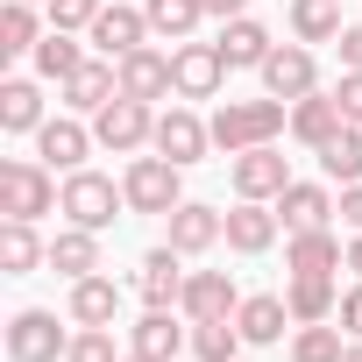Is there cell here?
Listing matches in <instances>:
<instances>
[{"label":"cell","instance_id":"1","mask_svg":"<svg viewBox=\"0 0 362 362\" xmlns=\"http://www.w3.org/2000/svg\"><path fill=\"white\" fill-rule=\"evenodd\" d=\"M214 149H228V156H242V149H263V142H277L284 128H291V114H284V100H228L214 121Z\"/></svg>","mask_w":362,"mask_h":362},{"label":"cell","instance_id":"2","mask_svg":"<svg viewBox=\"0 0 362 362\" xmlns=\"http://www.w3.org/2000/svg\"><path fill=\"white\" fill-rule=\"evenodd\" d=\"M64 199V185H57V177H50V163L36 156H8V163H0V214H8V221H43L50 206Z\"/></svg>","mask_w":362,"mask_h":362},{"label":"cell","instance_id":"3","mask_svg":"<svg viewBox=\"0 0 362 362\" xmlns=\"http://www.w3.org/2000/svg\"><path fill=\"white\" fill-rule=\"evenodd\" d=\"M121 206H128V192L114 185V177H100V170H64V199H57V214H64L71 228L107 235V228L121 221Z\"/></svg>","mask_w":362,"mask_h":362},{"label":"cell","instance_id":"4","mask_svg":"<svg viewBox=\"0 0 362 362\" xmlns=\"http://www.w3.org/2000/svg\"><path fill=\"white\" fill-rule=\"evenodd\" d=\"M177 170H185V163H170V156H135L128 177H121L128 214H177V206H185V192H177Z\"/></svg>","mask_w":362,"mask_h":362},{"label":"cell","instance_id":"5","mask_svg":"<svg viewBox=\"0 0 362 362\" xmlns=\"http://www.w3.org/2000/svg\"><path fill=\"white\" fill-rule=\"evenodd\" d=\"M149 135H156L149 100H128V93H121V100H107V107L93 114V142H100V149H114V156H135Z\"/></svg>","mask_w":362,"mask_h":362},{"label":"cell","instance_id":"6","mask_svg":"<svg viewBox=\"0 0 362 362\" xmlns=\"http://www.w3.org/2000/svg\"><path fill=\"white\" fill-rule=\"evenodd\" d=\"M8 355L15 362H57V355H71V334L57 327V313L29 305V313L8 320Z\"/></svg>","mask_w":362,"mask_h":362},{"label":"cell","instance_id":"7","mask_svg":"<svg viewBox=\"0 0 362 362\" xmlns=\"http://www.w3.org/2000/svg\"><path fill=\"white\" fill-rule=\"evenodd\" d=\"M221 78H228V64H221L214 43H170V86H177V100H214Z\"/></svg>","mask_w":362,"mask_h":362},{"label":"cell","instance_id":"8","mask_svg":"<svg viewBox=\"0 0 362 362\" xmlns=\"http://www.w3.org/2000/svg\"><path fill=\"white\" fill-rule=\"evenodd\" d=\"M228 177H235V192H242V199H277V192L291 185V163H284L277 142H263V149L228 156Z\"/></svg>","mask_w":362,"mask_h":362},{"label":"cell","instance_id":"9","mask_svg":"<svg viewBox=\"0 0 362 362\" xmlns=\"http://www.w3.org/2000/svg\"><path fill=\"white\" fill-rule=\"evenodd\" d=\"M313 78H320V64H313V50H305V43H277V50L263 57V93H270V100H284V107H291V100H305V93H320Z\"/></svg>","mask_w":362,"mask_h":362},{"label":"cell","instance_id":"10","mask_svg":"<svg viewBox=\"0 0 362 362\" xmlns=\"http://www.w3.org/2000/svg\"><path fill=\"white\" fill-rule=\"evenodd\" d=\"M156 156H170V163H199L206 149H214V128L192 114V107H170V114H156Z\"/></svg>","mask_w":362,"mask_h":362},{"label":"cell","instance_id":"11","mask_svg":"<svg viewBox=\"0 0 362 362\" xmlns=\"http://www.w3.org/2000/svg\"><path fill=\"white\" fill-rule=\"evenodd\" d=\"M163 221H170V249L177 256H206L214 242H228V214H214L199 199H185L177 214H163Z\"/></svg>","mask_w":362,"mask_h":362},{"label":"cell","instance_id":"12","mask_svg":"<svg viewBox=\"0 0 362 362\" xmlns=\"http://www.w3.org/2000/svg\"><path fill=\"white\" fill-rule=\"evenodd\" d=\"M235 305H242V291H235L228 270H192V277H185V298H177L185 320H228Z\"/></svg>","mask_w":362,"mask_h":362},{"label":"cell","instance_id":"13","mask_svg":"<svg viewBox=\"0 0 362 362\" xmlns=\"http://www.w3.org/2000/svg\"><path fill=\"white\" fill-rule=\"evenodd\" d=\"M185 277H192V270H185V256H177V249L163 242V249H149V256H142V270H135V291H142L149 305H177V298H185Z\"/></svg>","mask_w":362,"mask_h":362},{"label":"cell","instance_id":"14","mask_svg":"<svg viewBox=\"0 0 362 362\" xmlns=\"http://www.w3.org/2000/svg\"><path fill=\"white\" fill-rule=\"evenodd\" d=\"M185 327H192V320H185ZM185 327L170 320V305H149V313L128 327V348H135V355H156V362H177V348H192Z\"/></svg>","mask_w":362,"mask_h":362},{"label":"cell","instance_id":"15","mask_svg":"<svg viewBox=\"0 0 362 362\" xmlns=\"http://www.w3.org/2000/svg\"><path fill=\"white\" fill-rule=\"evenodd\" d=\"M86 36L100 43V57H114V64H121L128 50H142V43H149V15H142V8H100V22H93Z\"/></svg>","mask_w":362,"mask_h":362},{"label":"cell","instance_id":"16","mask_svg":"<svg viewBox=\"0 0 362 362\" xmlns=\"http://www.w3.org/2000/svg\"><path fill=\"white\" fill-rule=\"evenodd\" d=\"M214 50H221V64H228V71H263V57H270L277 43H270V29H263V22L235 15V22H221V43H214Z\"/></svg>","mask_w":362,"mask_h":362},{"label":"cell","instance_id":"17","mask_svg":"<svg viewBox=\"0 0 362 362\" xmlns=\"http://www.w3.org/2000/svg\"><path fill=\"white\" fill-rule=\"evenodd\" d=\"M107 100H121V64H114V57H107V64L86 57V64L64 78V107H71V114H100Z\"/></svg>","mask_w":362,"mask_h":362},{"label":"cell","instance_id":"18","mask_svg":"<svg viewBox=\"0 0 362 362\" xmlns=\"http://www.w3.org/2000/svg\"><path fill=\"white\" fill-rule=\"evenodd\" d=\"M341 128H348V114H341L334 93H305V100H291V135H298L305 149H327Z\"/></svg>","mask_w":362,"mask_h":362},{"label":"cell","instance_id":"19","mask_svg":"<svg viewBox=\"0 0 362 362\" xmlns=\"http://www.w3.org/2000/svg\"><path fill=\"white\" fill-rule=\"evenodd\" d=\"M121 93H128V100H163V93H177V86H170V50H149V43L128 50V57H121Z\"/></svg>","mask_w":362,"mask_h":362},{"label":"cell","instance_id":"20","mask_svg":"<svg viewBox=\"0 0 362 362\" xmlns=\"http://www.w3.org/2000/svg\"><path fill=\"white\" fill-rule=\"evenodd\" d=\"M284 270H291V277H334V270H341V242H334L327 228H298V235L284 242Z\"/></svg>","mask_w":362,"mask_h":362},{"label":"cell","instance_id":"21","mask_svg":"<svg viewBox=\"0 0 362 362\" xmlns=\"http://www.w3.org/2000/svg\"><path fill=\"white\" fill-rule=\"evenodd\" d=\"M86 149H93V128H78V121H43L36 128V156L50 170H86Z\"/></svg>","mask_w":362,"mask_h":362},{"label":"cell","instance_id":"22","mask_svg":"<svg viewBox=\"0 0 362 362\" xmlns=\"http://www.w3.org/2000/svg\"><path fill=\"white\" fill-rule=\"evenodd\" d=\"M270 242H277V214H270L263 199H242V206L228 214V249H235V256H263Z\"/></svg>","mask_w":362,"mask_h":362},{"label":"cell","instance_id":"23","mask_svg":"<svg viewBox=\"0 0 362 362\" xmlns=\"http://www.w3.org/2000/svg\"><path fill=\"white\" fill-rule=\"evenodd\" d=\"M114 313H121V284L114 277H71V320L78 327H114Z\"/></svg>","mask_w":362,"mask_h":362},{"label":"cell","instance_id":"24","mask_svg":"<svg viewBox=\"0 0 362 362\" xmlns=\"http://www.w3.org/2000/svg\"><path fill=\"white\" fill-rule=\"evenodd\" d=\"M284 320H291V305L277 298V291H256V298H242L235 305V327L256 341V348H270V341H284Z\"/></svg>","mask_w":362,"mask_h":362},{"label":"cell","instance_id":"25","mask_svg":"<svg viewBox=\"0 0 362 362\" xmlns=\"http://www.w3.org/2000/svg\"><path fill=\"white\" fill-rule=\"evenodd\" d=\"M142 15H149V36L192 43V29L206 22V0H142Z\"/></svg>","mask_w":362,"mask_h":362},{"label":"cell","instance_id":"26","mask_svg":"<svg viewBox=\"0 0 362 362\" xmlns=\"http://www.w3.org/2000/svg\"><path fill=\"white\" fill-rule=\"evenodd\" d=\"M327 214H334V199H327V185H298V177H291V185L277 192V221L298 235V228H327Z\"/></svg>","mask_w":362,"mask_h":362},{"label":"cell","instance_id":"27","mask_svg":"<svg viewBox=\"0 0 362 362\" xmlns=\"http://www.w3.org/2000/svg\"><path fill=\"white\" fill-rule=\"evenodd\" d=\"M284 305H291L298 327H313V320H334L341 313V291H334V277H291L284 284Z\"/></svg>","mask_w":362,"mask_h":362},{"label":"cell","instance_id":"28","mask_svg":"<svg viewBox=\"0 0 362 362\" xmlns=\"http://www.w3.org/2000/svg\"><path fill=\"white\" fill-rule=\"evenodd\" d=\"M36 263H50V242H36V221H8V228H0V270L29 277Z\"/></svg>","mask_w":362,"mask_h":362},{"label":"cell","instance_id":"29","mask_svg":"<svg viewBox=\"0 0 362 362\" xmlns=\"http://www.w3.org/2000/svg\"><path fill=\"white\" fill-rule=\"evenodd\" d=\"M50 270H64V277H93V270H100V235H93V228H57V242H50Z\"/></svg>","mask_w":362,"mask_h":362},{"label":"cell","instance_id":"30","mask_svg":"<svg viewBox=\"0 0 362 362\" xmlns=\"http://www.w3.org/2000/svg\"><path fill=\"white\" fill-rule=\"evenodd\" d=\"M0 128H8V135H36V128H43V93H36L29 78H8V86H0Z\"/></svg>","mask_w":362,"mask_h":362},{"label":"cell","instance_id":"31","mask_svg":"<svg viewBox=\"0 0 362 362\" xmlns=\"http://www.w3.org/2000/svg\"><path fill=\"white\" fill-rule=\"evenodd\" d=\"M242 341H249V334L235 327V313H228V320H192V355H199V362H235Z\"/></svg>","mask_w":362,"mask_h":362},{"label":"cell","instance_id":"32","mask_svg":"<svg viewBox=\"0 0 362 362\" xmlns=\"http://www.w3.org/2000/svg\"><path fill=\"white\" fill-rule=\"evenodd\" d=\"M320 170L334 177V185H362V128H355V121L320 149Z\"/></svg>","mask_w":362,"mask_h":362},{"label":"cell","instance_id":"33","mask_svg":"<svg viewBox=\"0 0 362 362\" xmlns=\"http://www.w3.org/2000/svg\"><path fill=\"white\" fill-rule=\"evenodd\" d=\"M43 36H36V0H8L0 8V57H29Z\"/></svg>","mask_w":362,"mask_h":362},{"label":"cell","instance_id":"34","mask_svg":"<svg viewBox=\"0 0 362 362\" xmlns=\"http://www.w3.org/2000/svg\"><path fill=\"white\" fill-rule=\"evenodd\" d=\"M29 57H36V78H57V86H64V78H71V71L86 64V50L71 43V29H50V36H43V43H36Z\"/></svg>","mask_w":362,"mask_h":362},{"label":"cell","instance_id":"35","mask_svg":"<svg viewBox=\"0 0 362 362\" xmlns=\"http://www.w3.org/2000/svg\"><path fill=\"white\" fill-rule=\"evenodd\" d=\"M348 327H334V320H313V327H298L291 334V362H341L348 355V341H341Z\"/></svg>","mask_w":362,"mask_h":362},{"label":"cell","instance_id":"36","mask_svg":"<svg viewBox=\"0 0 362 362\" xmlns=\"http://www.w3.org/2000/svg\"><path fill=\"white\" fill-rule=\"evenodd\" d=\"M291 29H298V43H334L341 36V0H291Z\"/></svg>","mask_w":362,"mask_h":362},{"label":"cell","instance_id":"37","mask_svg":"<svg viewBox=\"0 0 362 362\" xmlns=\"http://www.w3.org/2000/svg\"><path fill=\"white\" fill-rule=\"evenodd\" d=\"M43 8H50V29H93L100 22V8H107V0H43Z\"/></svg>","mask_w":362,"mask_h":362},{"label":"cell","instance_id":"38","mask_svg":"<svg viewBox=\"0 0 362 362\" xmlns=\"http://www.w3.org/2000/svg\"><path fill=\"white\" fill-rule=\"evenodd\" d=\"M64 362H121V355H114V334H107V327H78Z\"/></svg>","mask_w":362,"mask_h":362},{"label":"cell","instance_id":"39","mask_svg":"<svg viewBox=\"0 0 362 362\" xmlns=\"http://www.w3.org/2000/svg\"><path fill=\"white\" fill-rule=\"evenodd\" d=\"M334 100H341V114L362 128V71H341V86H334Z\"/></svg>","mask_w":362,"mask_h":362},{"label":"cell","instance_id":"40","mask_svg":"<svg viewBox=\"0 0 362 362\" xmlns=\"http://www.w3.org/2000/svg\"><path fill=\"white\" fill-rule=\"evenodd\" d=\"M334 50H341V71H362V22H355V29H341V36H334Z\"/></svg>","mask_w":362,"mask_h":362},{"label":"cell","instance_id":"41","mask_svg":"<svg viewBox=\"0 0 362 362\" xmlns=\"http://www.w3.org/2000/svg\"><path fill=\"white\" fill-rule=\"evenodd\" d=\"M341 327H348V341H362V284L355 291H341V313H334Z\"/></svg>","mask_w":362,"mask_h":362},{"label":"cell","instance_id":"42","mask_svg":"<svg viewBox=\"0 0 362 362\" xmlns=\"http://www.w3.org/2000/svg\"><path fill=\"white\" fill-rule=\"evenodd\" d=\"M341 221L362 235V185H341Z\"/></svg>","mask_w":362,"mask_h":362},{"label":"cell","instance_id":"43","mask_svg":"<svg viewBox=\"0 0 362 362\" xmlns=\"http://www.w3.org/2000/svg\"><path fill=\"white\" fill-rule=\"evenodd\" d=\"M242 8H249V0H206V15H214V22H235Z\"/></svg>","mask_w":362,"mask_h":362},{"label":"cell","instance_id":"44","mask_svg":"<svg viewBox=\"0 0 362 362\" xmlns=\"http://www.w3.org/2000/svg\"><path fill=\"white\" fill-rule=\"evenodd\" d=\"M348 270H355V277H362V235H355V242H348Z\"/></svg>","mask_w":362,"mask_h":362},{"label":"cell","instance_id":"45","mask_svg":"<svg viewBox=\"0 0 362 362\" xmlns=\"http://www.w3.org/2000/svg\"><path fill=\"white\" fill-rule=\"evenodd\" d=\"M341 362H362V341H348V355H341Z\"/></svg>","mask_w":362,"mask_h":362},{"label":"cell","instance_id":"46","mask_svg":"<svg viewBox=\"0 0 362 362\" xmlns=\"http://www.w3.org/2000/svg\"><path fill=\"white\" fill-rule=\"evenodd\" d=\"M121 362H156V355H135V348H128V355H121Z\"/></svg>","mask_w":362,"mask_h":362}]
</instances>
